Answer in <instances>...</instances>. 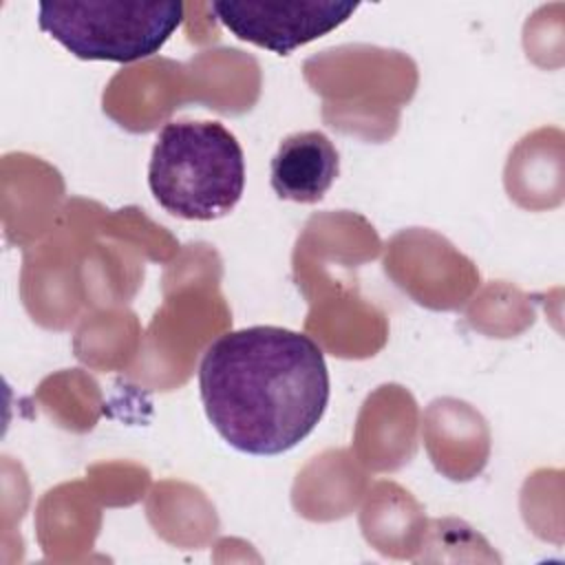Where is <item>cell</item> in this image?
<instances>
[{"instance_id":"6da1fadb","label":"cell","mask_w":565,"mask_h":565,"mask_svg":"<svg viewBox=\"0 0 565 565\" xmlns=\"http://www.w3.org/2000/svg\"><path fill=\"white\" fill-rule=\"evenodd\" d=\"M214 430L236 450L274 457L307 439L329 404V369L313 338L274 324L218 335L199 364Z\"/></svg>"},{"instance_id":"7a4b0ae2","label":"cell","mask_w":565,"mask_h":565,"mask_svg":"<svg viewBox=\"0 0 565 565\" xmlns=\"http://www.w3.org/2000/svg\"><path fill=\"white\" fill-rule=\"evenodd\" d=\"M148 185L154 201L172 216L221 218L243 196V148L221 121H168L150 154Z\"/></svg>"},{"instance_id":"3957f363","label":"cell","mask_w":565,"mask_h":565,"mask_svg":"<svg viewBox=\"0 0 565 565\" xmlns=\"http://www.w3.org/2000/svg\"><path fill=\"white\" fill-rule=\"evenodd\" d=\"M183 18V2L44 0L38 4V26L71 55L119 64L159 53Z\"/></svg>"},{"instance_id":"277c9868","label":"cell","mask_w":565,"mask_h":565,"mask_svg":"<svg viewBox=\"0 0 565 565\" xmlns=\"http://www.w3.org/2000/svg\"><path fill=\"white\" fill-rule=\"evenodd\" d=\"M214 18L238 40L289 55L344 24L358 2L300 0V2H212Z\"/></svg>"},{"instance_id":"5b68a950","label":"cell","mask_w":565,"mask_h":565,"mask_svg":"<svg viewBox=\"0 0 565 565\" xmlns=\"http://www.w3.org/2000/svg\"><path fill=\"white\" fill-rule=\"evenodd\" d=\"M340 174L333 141L320 130L287 135L271 157L269 183L278 199L294 203L320 201Z\"/></svg>"}]
</instances>
